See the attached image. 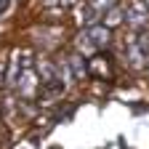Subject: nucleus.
<instances>
[{
  "label": "nucleus",
  "instance_id": "1",
  "mask_svg": "<svg viewBox=\"0 0 149 149\" xmlns=\"http://www.w3.org/2000/svg\"><path fill=\"white\" fill-rule=\"evenodd\" d=\"M88 37L93 40V48H104V45L109 43V29L101 27V24H96V27L88 29Z\"/></svg>",
  "mask_w": 149,
  "mask_h": 149
},
{
  "label": "nucleus",
  "instance_id": "2",
  "mask_svg": "<svg viewBox=\"0 0 149 149\" xmlns=\"http://www.w3.org/2000/svg\"><path fill=\"white\" fill-rule=\"evenodd\" d=\"M91 6L93 8H107V6H112V0H91Z\"/></svg>",
  "mask_w": 149,
  "mask_h": 149
},
{
  "label": "nucleus",
  "instance_id": "3",
  "mask_svg": "<svg viewBox=\"0 0 149 149\" xmlns=\"http://www.w3.org/2000/svg\"><path fill=\"white\" fill-rule=\"evenodd\" d=\"M8 8V0H0V11H6Z\"/></svg>",
  "mask_w": 149,
  "mask_h": 149
},
{
  "label": "nucleus",
  "instance_id": "4",
  "mask_svg": "<svg viewBox=\"0 0 149 149\" xmlns=\"http://www.w3.org/2000/svg\"><path fill=\"white\" fill-rule=\"evenodd\" d=\"M146 3H149V0H146Z\"/></svg>",
  "mask_w": 149,
  "mask_h": 149
}]
</instances>
